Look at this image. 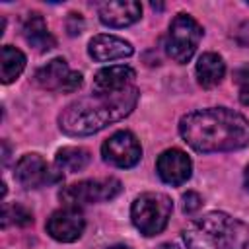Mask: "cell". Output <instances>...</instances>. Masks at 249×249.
<instances>
[{
    "mask_svg": "<svg viewBox=\"0 0 249 249\" xmlns=\"http://www.w3.org/2000/svg\"><path fill=\"white\" fill-rule=\"evenodd\" d=\"M181 138L196 152H231L249 144V119L228 107L196 109L181 117Z\"/></svg>",
    "mask_w": 249,
    "mask_h": 249,
    "instance_id": "cell-1",
    "label": "cell"
},
{
    "mask_svg": "<svg viewBox=\"0 0 249 249\" xmlns=\"http://www.w3.org/2000/svg\"><path fill=\"white\" fill-rule=\"evenodd\" d=\"M140 91L130 86L115 93H91L68 103L58 115V126L68 136H88L132 113Z\"/></svg>",
    "mask_w": 249,
    "mask_h": 249,
    "instance_id": "cell-2",
    "label": "cell"
},
{
    "mask_svg": "<svg viewBox=\"0 0 249 249\" xmlns=\"http://www.w3.org/2000/svg\"><path fill=\"white\" fill-rule=\"evenodd\" d=\"M173 202L163 193H142L130 206V218L134 228L144 235L161 233L169 222Z\"/></svg>",
    "mask_w": 249,
    "mask_h": 249,
    "instance_id": "cell-3",
    "label": "cell"
},
{
    "mask_svg": "<svg viewBox=\"0 0 249 249\" xmlns=\"http://www.w3.org/2000/svg\"><path fill=\"white\" fill-rule=\"evenodd\" d=\"M196 226L218 249H245L249 243V226L226 212H206Z\"/></svg>",
    "mask_w": 249,
    "mask_h": 249,
    "instance_id": "cell-4",
    "label": "cell"
},
{
    "mask_svg": "<svg viewBox=\"0 0 249 249\" xmlns=\"http://www.w3.org/2000/svg\"><path fill=\"white\" fill-rule=\"evenodd\" d=\"M200 39H202V25L189 14H177L167 29L165 51L175 62L185 64L193 58Z\"/></svg>",
    "mask_w": 249,
    "mask_h": 249,
    "instance_id": "cell-5",
    "label": "cell"
},
{
    "mask_svg": "<svg viewBox=\"0 0 249 249\" xmlns=\"http://www.w3.org/2000/svg\"><path fill=\"white\" fill-rule=\"evenodd\" d=\"M121 181L115 177L105 179H86L74 185H68L60 191V200L70 206H82V204H93L111 200L121 193Z\"/></svg>",
    "mask_w": 249,
    "mask_h": 249,
    "instance_id": "cell-6",
    "label": "cell"
},
{
    "mask_svg": "<svg viewBox=\"0 0 249 249\" xmlns=\"http://www.w3.org/2000/svg\"><path fill=\"white\" fill-rule=\"evenodd\" d=\"M14 175L25 189H41L62 181V171L47 163L39 154H25L16 163Z\"/></svg>",
    "mask_w": 249,
    "mask_h": 249,
    "instance_id": "cell-7",
    "label": "cell"
},
{
    "mask_svg": "<svg viewBox=\"0 0 249 249\" xmlns=\"http://www.w3.org/2000/svg\"><path fill=\"white\" fill-rule=\"evenodd\" d=\"M101 156L109 165L128 169V167H134L140 161L142 146L130 130H119L103 142Z\"/></svg>",
    "mask_w": 249,
    "mask_h": 249,
    "instance_id": "cell-8",
    "label": "cell"
},
{
    "mask_svg": "<svg viewBox=\"0 0 249 249\" xmlns=\"http://www.w3.org/2000/svg\"><path fill=\"white\" fill-rule=\"evenodd\" d=\"M45 228H47V233L53 239L62 241V243H72V241L80 239V235L84 233L86 220H84V214H82L80 206L64 204L62 208L54 210L49 216Z\"/></svg>",
    "mask_w": 249,
    "mask_h": 249,
    "instance_id": "cell-9",
    "label": "cell"
},
{
    "mask_svg": "<svg viewBox=\"0 0 249 249\" xmlns=\"http://www.w3.org/2000/svg\"><path fill=\"white\" fill-rule=\"evenodd\" d=\"M35 82L43 89H58V91H76L82 86V74L68 68L64 58H53L45 66H41L35 74Z\"/></svg>",
    "mask_w": 249,
    "mask_h": 249,
    "instance_id": "cell-10",
    "label": "cell"
},
{
    "mask_svg": "<svg viewBox=\"0 0 249 249\" xmlns=\"http://www.w3.org/2000/svg\"><path fill=\"white\" fill-rule=\"evenodd\" d=\"M156 171L163 183L177 187V185H183L185 181L191 179L193 161L183 150L171 148V150H165L158 156Z\"/></svg>",
    "mask_w": 249,
    "mask_h": 249,
    "instance_id": "cell-11",
    "label": "cell"
},
{
    "mask_svg": "<svg viewBox=\"0 0 249 249\" xmlns=\"http://www.w3.org/2000/svg\"><path fill=\"white\" fill-rule=\"evenodd\" d=\"M142 16L140 2L134 0H117V2H103L99 6V19L107 27H128L136 23Z\"/></svg>",
    "mask_w": 249,
    "mask_h": 249,
    "instance_id": "cell-12",
    "label": "cell"
},
{
    "mask_svg": "<svg viewBox=\"0 0 249 249\" xmlns=\"http://www.w3.org/2000/svg\"><path fill=\"white\" fill-rule=\"evenodd\" d=\"M88 53L97 62H111L119 58H126L134 53L132 45L117 35H95L88 43Z\"/></svg>",
    "mask_w": 249,
    "mask_h": 249,
    "instance_id": "cell-13",
    "label": "cell"
},
{
    "mask_svg": "<svg viewBox=\"0 0 249 249\" xmlns=\"http://www.w3.org/2000/svg\"><path fill=\"white\" fill-rule=\"evenodd\" d=\"M134 78H136V72L126 64L107 66V68H101L93 76V91L95 93H115V91L130 88Z\"/></svg>",
    "mask_w": 249,
    "mask_h": 249,
    "instance_id": "cell-14",
    "label": "cell"
},
{
    "mask_svg": "<svg viewBox=\"0 0 249 249\" xmlns=\"http://www.w3.org/2000/svg\"><path fill=\"white\" fill-rule=\"evenodd\" d=\"M21 31H23L25 41L33 49H37L41 53H45V51H49V49H53L56 45V41H54L53 33L49 31V27H47V23H45L41 14H35V12L29 14L25 18V21H23Z\"/></svg>",
    "mask_w": 249,
    "mask_h": 249,
    "instance_id": "cell-15",
    "label": "cell"
},
{
    "mask_svg": "<svg viewBox=\"0 0 249 249\" xmlns=\"http://www.w3.org/2000/svg\"><path fill=\"white\" fill-rule=\"evenodd\" d=\"M195 72H196V80L202 88H206V89L216 88L226 74L224 58L216 53H204L198 56Z\"/></svg>",
    "mask_w": 249,
    "mask_h": 249,
    "instance_id": "cell-16",
    "label": "cell"
},
{
    "mask_svg": "<svg viewBox=\"0 0 249 249\" xmlns=\"http://www.w3.org/2000/svg\"><path fill=\"white\" fill-rule=\"evenodd\" d=\"M25 68V54L12 47V45H4L2 47V54H0V78L4 84H12Z\"/></svg>",
    "mask_w": 249,
    "mask_h": 249,
    "instance_id": "cell-17",
    "label": "cell"
},
{
    "mask_svg": "<svg viewBox=\"0 0 249 249\" xmlns=\"http://www.w3.org/2000/svg\"><path fill=\"white\" fill-rule=\"evenodd\" d=\"M91 156L86 148H78V146H64L56 152L54 163L60 171H68V173H76L82 171L88 163H89Z\"/></svg>",
    "mask_w": 249,
    "mask_h": 249,
    "instance_id": "cell-18",
    "label": "cell"
},
{
    "mask_svg": "<svg viewBox=\"0 0 249 249\" xmlns=\"http://www.w3.org/2000/svg\"><path fill=\"white\" fill-rule=\"evenodd\" d=\"M29 224H33V214L25 206H21L18 202H14V204L4 202L2 204V228L4 230L10 228V226L23 228V226H29Z\"/></svg>",
    "mask_w": 249,
    "mask_h": 249,
    "instance_id": "cell-19",
    "label": "cell"
},
{
    "mask_svg": "<svg viewBox=\"0 0 249 249\" xmlns=\"http://www.w3.org/2000/svg\"><path fill=\"white\" fill-rule=\"evenodd\" d=\"M183 239H185V243H187L189 249H218V247L210 241V237H208L196 224H191V226L183 231Z\"/></svg>",
    "mask_w": 249,
    "mask_h": 249,
    "instance_id": "cell-20",
    "label": "cell"
},
{
    "mask_svg": "<svg viewBox=\"0 0 249 249\" xmlns=\"http://www.w3.org/2000/svg\"><path fill=\"white\" fill-rule=\"evenodd\" d=\"M233 82L237 84L239 89V101L243 105H249V64H243L241 68L235 70Z\"/></svg>",
    "mask_w": 249,
    "mask_h": 249,
    "instance_id": "cell-21",
    "label": "cell"
},
{
    "mask_svg": "<svg viewBox=\"0 0 249 249\" xmlns=\"http://www.w3.org/2000/svg\"><path fill=\"white\" fill-rule=\"evenodd\" d=\"M200 202H202V198L196 193H193V191H189L187 195H183V210L187 214H193L195 210H198L200 208Z\"/></svg>",
    "mask_w": 249,
    "mask_h": 249,
    "instance_id": "cell-22",
    "label": "cell"
},
{
    "mask_svg": "<svg viewBox=\"0 0 249 249\" xmlns=\"http://www.w3.org/2000/svg\"><path fill=\"white\" fill-rule=\"evenodd\" d=\"M243 183H245V189L249 191V165H247V169H245V175H243Z\"/></svg>",
    "mask_w": 249,
    "mask_h": 249,
    "instance_id": "cell-23",
    "label": "cell"
},
{
    "mask_svg": "<svg viewBox=\"0 0 249 249\" xmlns=\"http://www.w3.org/2000/svg\"><path fill=\"white\" fill-rule=\"evenodd\" d=\"M8 154H10V152H8V142H4V163L8 161Z\"/></svg>",
    "mask_w": 249,
    "mask_h": 249,
    "instance_id": "cell-24",
    "label": "cell"
},
{
    "mask_svg": "<svg viewBox=\"0 0 249 249\" xmlns=\"http://www.w3.org/2000/svg\"><path fill=\"white\" fill-rule=\"evenodd\" d=\"M109 249H130L128 245H113V247H109Z\"/></svg>",
    "mask_w": 249,
    "mask_h": 249,
    "instance_id": "cell-25",
    "label": "cell"
},
{
    "mask_svg": "<svg viewBox=\"0 0 249 249\" xmlns=\"http://www.w3.org/2000/svg\"><path fill=\"white\" fill-rule=\"evenodd\" d=\"M247 4H249V0H247Z\"/></svg>",
    "mask_w": 249,
    "mask_h": 249,
    "instance_id": "cell-26",
    "label": "cell"
}]
</instances>
